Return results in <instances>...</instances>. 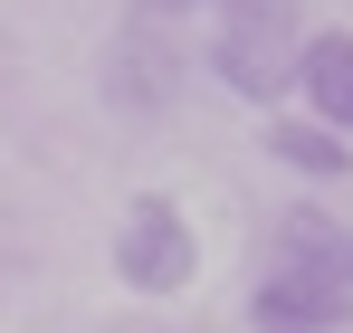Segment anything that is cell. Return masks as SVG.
<instances>
[{"label": "cell", "instance_id": "1", "mask_svg": "<svg viewBox=\"0 0 353 333\" xmlns=\"http://www.w3.org/2000/svg\"><path fill=\"white\" fill-rule=\"evenodd\" d=\"M210 10V67L239 105L296 96V48H305V0H201Z\"/></svg>", "mask_w": 353, "mask_h": 333}, {"label": "cell", "instance_id": "2", "mask_svg": "<svg viewBox=\"0 0 353 333\" xmlns=\"http://www.w3.org/2000/svg\"><path fill=\"white\" fill-rule=\"evenodd\" d=\"M115 277L134 295H181V286L201 277V238L181 219V200L163 191H143V200H124V228H115Z\"/></svg>", "mask_w": 353, "mask_h": 333}, {"label": "cell", "instance_id": "3", "mask_svg": "<svg viewBox=\"0 0 353 333\" xmlns=\"http://www.w3.org/2000/svg\"><path fill=\"white\" fill-rule=\"evenodd\" d=\"M172 86H181L172 19H143V10H134V19L115 29V48H105V96H115V114H163Z\"/></svg>", "mask_w": 353, "mask_h": 333}, {"label": "cell", "instance_id": "4", "mask_svg": "<svg viewBox=\"0 0 353 333\" xmlns=\"http://www.w3.org/2000/svg\"><path fill=\"white\" fill-rule=\"evenodd\" d=\"M277 277H305V286L353 295V228L325 219V210H287V219H277Z\"/></svg>", "mask_w": 353, "mask_h": 333}, {"label": "cell", "instance_id": "5", "mask_svg": "<svg viewBox=\"0 0 353 333\" xmlns=\"http://www.w3.org/2000/svg\"><path fill=\"white\" fill-rule=\"evenodd\" d=\"M296 96H305V124H325V133L353 143V39L344 29H315L296 48Z\"/></svg>", "mask_w": 353, "mask_h": 333}, {"label": "cell", "instance_id": "6", "mask_svg": "<svg viewBox=\"0 0 353 333\" xmlns=\"http://www.w3.org/2000/svg\"><path fill=\"white\" fill-rule=\"evenodd\" d=\"M248 324L258 333H344L353 324V295H334V286H305V277H258V295H248Z\"/></svg>", "mask_w": 353, "mask_h": 333}, {"label": "cell", "instance_id": "7", "mask_svg": "<svg viewBox=\"0 0 353 333\" xmlns=\"http://www.w3.org/2000/svg\"><path fill=\"white\" fill-rule=\"evenodd\" d=\"M268 162L305 171V181H344V171H353V143L325 133V124H305V114H268Z\"/></svg>", "mask_w": 353, "mask_h": 333}, {"label": "cell", "instance_id": "8", "mask_svg": "<svg viewBox=\"0 0 353 333\" xmlns=\"http://www.w3.org/2000/svg\"><path fill=\"white\" fill-rule=\"evenodd\" d=\"M134 10H143V19H191L201 0H134Z\"/></svg>", "mask_w": 353, "mask_h": 333}]
</instances>
